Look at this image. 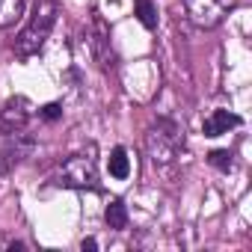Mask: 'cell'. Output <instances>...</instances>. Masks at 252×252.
I'll list each match as a JSON object with an SVG mask.
<instances>
[{
  "label": "cell",
  "instance_id": "obj_1",
  "mask_svg": "<svg viewBox=\"0 0 252 252\" xmlns=\"http://www.w3.org/2000/svg\"><path fill=\"white\" fill-rule=\"evenodd\" d=\"M184 149V128L172 119H158L146 131V152L155 166H172Z\"/></svg>",
  "mask_w": 252,
  "mask_h": 252
},
{
  "label": "cell",
  "instance_id": "obj_2",
  "mask_svg": "<svg viewBox=\"0 0 252 252\" xmlns=\"http://www.w3.org/2000/svg\"><path fill=\"white\" fill-rule=\"evenodd\" d=\"M57 15H60V6H57V0H36V6H33V18L30 24L21 30L18 42H15V54L18 57H33L42 51L45 39L51 36L54 24H57Z\"/></svg>",
  "mask_w": 252,
  "mask_h": 252
},
{
  "label": "cell",
  "instance_id": "obj_3",
  "mask_svg": "<svg viewBox=\"0 0 252 252\" xmlns=\"http://www.w3.org/2000/svg\"><path fill=\"white\" fill-rule=\"evenodd\" d=\"M57 184L74 187V190H98V160H95V149L89 146L86 152H77V155L65 158L60 163V172H57Z\"/></svg>",
  "mask_w": 252,
  "mask_h": 252
},
{
  "label": "cell",
  "instance_id": "obj_4",
  "mask_svg": "<svg viewBox=\"0 0 252 252\" xmlns=\"http://www.w3.org/2000/svg\"><path fill=\"white\" fill-rule=\"evenodd\" d=\"M234 3H237V0H184L190 21H193L196 27H202V30L217 27V24L231 12Z\"/></svg>",
  "mask_w": 252,
  "mask_h": 252
},
{
  "label": "cell",
  "instance_id": "obj_5",
  "mask_svg": "<svg viewBox=\"0 0 252 252\" xmlns=\"http://www.w3.org/2000/svg\"><path fill=\"white\" fill-rule=\"evenodd\" d=\"M33 152H36V140L30 134H24V131L6 134V143H3V149H0V172H6L9 166L24 163Z\"/></svg>",
  "mask_w": 252,
  "mask_h": 252
},
{
  "label": "cell",
  "instance_id": "obj_6",
  "mask_svg": "<svg viewBox=\"0 0 252 252\" xmlns=\"http://www.w3.org/2000/svg\"><path fill=\"white\" fill-rule=\"evenodd\" d=\"M33 119V104L24 95L9 98L0 107V134H12V131H24L27 122Z\"/></svg>",
  "mask_w": 252,
  "mask_h": 252
},
{
  "label": "cell",
  "instance_id": "obj_7",
  "mask_svg": "<svg viewBox=\"0 0 252 252\" xmlns=\"http://www.w3.org/2000/svg\"><path fill=\"white\" fill-rule=\"evenodd\" d=\"M240 125V116H234V113H228V110H214L205 122H202V134L205 137H222V134H228L231 128H237Z\"/></svg>",
  "mask_w": 252,
  "mask_h": 252
},
{
  "label": "cell",
  "instance_id": "obj_8",
  "mask_svg": "<svg viewBox=\"0 0 252 252\" xmlns=\"http://www.w3.org/2000/svg\"><path fill=\"white\" fill-rule=\"evenodd\" d=\"M107 166H110V175L113 178H128L131 175V158H128V152H125L122 146H116L113 152H110V160H107Z\"/></svg>",
  "mask_w": 252,
  "mask_h": 252
},
{
  "label": "cell",
  "instance_id": "obj_9",
  "mask_svg": "<svg viewBox=\"0 0 252 252\" xmlns=\"http://www.w3.org/2000/svg\"><path fill=\"white\" fill-rule=\"evenodd\" d=\"M104 222L110 225V228H116V231H122L125 225H128V208H125V202H110L107 205V211H104Z\"/></svg>",
  "mask_w": 252,
  "mask_h": 252
},
{
  "label": "cell",
  "instance_id": "obj_10",
  "mask_svg": "<svg viewBox=\"0 0 252 252\" xmlns=\"http://www.w3.org/2000/svg\"><path fill=\"white\" fill-rule=\"evenodd\" d=\"M92 48H95V57H98V65L101 68H113V51H110V39L104 33V27L98 24V36L92 39Z\"/></svg>",
  "mask_w": 252,
  "mask_h": 252
},
{
  "label": "cell",
  "instance_id": "obj_11",
  "mask_svg": "<svg viewBox=\"0 0 252 252\" xmlns=\"http://www.w3.org/2000/svg\"><path fill=\"white\" fill-rule=\"evenodd\" d=\"M24 15V0H0V27H12Z\"/></svg>",
  "mask_w": 252,
  "mask_h": 252
},
{
  "label": "cell",
  "instance_id": "obj_12",
  "mask_svg": "<svg viewBox=\"0 0 252 252\" xmlns=\"http://www.w3.org/2000/svg\"><path fill=\"white\" fill-rule=\"evenodd\" d=\"M134 9H137V18L146 30H155L158 27V6L152 0H134Z\"/></svg>",
  "mask_w": 252,
  "mask_h": 252
},
{
  "label": "cell",
  "instance_id": "obj_13",
  "mask_svg": "<svg viewBox=\"0 0 252 252\" xmlns=\"http://www.w3.org/2000/svg\"><path fill=\"white\" fill-rule=\"evenodd\" d=\"M208 163H211V166H217L220 172H228V169H234V155H231V152H225V149H217V152H211V155H208Z\"/></svg>",
  "mask_w": 252,
  "mask_h": 252
},
{
  "label": "cell",
  "instance_id": "obj_14",
  "mask_svg": "<svg viewBox=\"0 0 252 252\" xmlns=\"http://www.w3.org/2000/svg\"><path fill=\"white\" fill-rule=\"evenodd\" d=\"M63 116V104H57V101H51V104H45L42 107V119H48V122H54V119H60Z\"/></svg>",
  "mask_w": 252,
  "mask_h": 252
},
{
  "label": "cell",
  "instance_id": "obj_15",
  "mask_svg": "<svg viewBox=\"0 0 252 252\" xmlns=\"http://www.w3.org/2000/svg\"><path fill=\"white\" fill-rule=\"evenodd\" d=\"M80 249H83V252H86V249L95 252V249H98V240H95V237H83V240H80Z\"/></svg>",
  "mask_w": 252,
  "mask_h": 252
},
{
  "label": "cell",
  "instance_id": "obj_16",
  "mask_svg": "<svg viewBox=\"0 0 252 252\" xmlns=\"http://www.w3.org/2000/svg\"><path fill=\"white\" fill-rule=\"evenodd\" d=\"M24 246H27V243H21V240H9V243H6V249H24Z\"/></svg>",
  "mask_w": 252,
  "mask_h": 252
}]
</instances>
